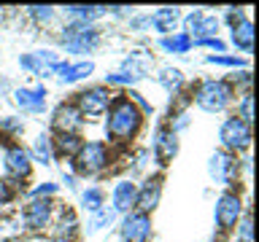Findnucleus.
Listing matches in <instances>:
<instances>
[{"label":"nucleus","mask_w":259,"mask_h":242,"mask_svg":"<svg viewBox=\"0 0 259 242\" xmlns=\"http://www.w3.org/2000/svg\"><path fill=\"white\" fill-rule=\"evenodd\" d=\"M22 65L35 73H52V70H60V65H57V56L52 51H40V54H30V56H22Z\"/></svg>","instance_id":"nucleus-8"},{"label":"nucleus","mask_w":259,"mask_h":242,"mask_svg":"<svg viewBox=\"0 0 259 242\" xmlns=\"http://www.w3.org/2000/svg\"><path fill=\"white\" fill-rule=\"evenodd\" d=\"M108 102H111V97H108L105 89H92V92H84V94H81V100H78L81 110H84L87 116H100V113H105V110H108Z\"/></svg>","instance_id":"nucleus-6"},{"label":"nucleus","mask_w":259,"mask_h":242,"mask_svg":"<svg viewBox=\"0 0 259 242\" xmlns=\"http://www.w3.org/2000/svg\"><path fill=\"white\" fill-rule=\"evenodd\" d=\"M35 156L40 161H49V140L46 137H38V143H35Z\"/></svg>","instance_id":"nucleus-29"},{"label":"nucleus","mask_w":259,"mask_h":242,"mask_svg":"<svg viewBox=\"0 0 259 242\" xmlns=\"http://www.w3.org/2000/svg\"><path fill=\"white\" fill-rule=\"evenodd\" d=\"M81 113H78V108H73V105H62L60 110H57V118H54V127L60 129L62 135H70L73 129H78V124H81Z\"/></svg>","instance_id":"nucleus-11"},{"label":"nucleus","mask_w":259,"mask_h":242,"mask_svg":"<svg viewBox=\"0 0 259 242\" xmlns=\"http://www.w3.org/2000/svg\"><path fill=\"white\" fill-rule=\"evenodd\" d=\"M154 27H157L159 32H170L176 27V22H178V8H162V11L154 14Z\"/></svg>","instance_id":"nucleus-18"},{"label":"nucleus","mask_w":259,"mask_h":242,"mask_svg":"<svg viewBox=\"0 0 259 242\" xmlns=\"http://www.w3.org/2000/svg\"><path fill=\"white\" fill-rule=\"evenodd\" d=\"M54 191V186L52 183H46V186H38V189H35V197H40V194H52Z\"/></svg>","instance_id":"nucleus-34"},{"label":"nucleus","mask_w":259,"mask_h":242,"mask_svg":"<svg viewBox=\"0 0 259 242\" xmlns=\"http://www.w3.org/2000/svg\"><path fill=\"white\" fill-rule=\"evenodd\" d=\"M105 161H108V156H105L103 143H87V145H81L78 153H76V167L81 172H97Z\"/></svg>","instance_id":"nucleus-3"},{"label":"nucleus","mask_w":259,"mask_h":242,"mask_svg":"<svg viewBox=\"0 0 259 242\" xmlns=\"http://www.w3.org/2000/svg\"><path fill=\"white\" fill-rule=\"evenodd\" d=\"M124 68L130 70L127 76L138 81V78H143L146 73H149V68H151V56L143 54V51H135V54H130V59L124 62Z\"/></svg>","instance_id":"nucleus-14"},{"label":"nucleus","mask_w":259,"mask_h":242,"mask_svg":"<svg viewBox=\"0 0 259 242\" xmlns=\"http://www.w3.org/2000/svg\"><path fill=\"white\" fill-rule=\"evenodd\" d=\"M149 231H151V223H149V218H146L143 213L130 215L124 221V237L130 242H146L149 239Z\"/></svg>","instance_id":"nucleus-7"},{"label":"nucleus","mask_w":259,"mask_h":242,"mask_svg":"<svg viewBox=\"0 0 259 242\" xmlns=\"http://www.w3.org/2000/svg\"><path fill=\"white\" fill-rule=\"evenodd\" d=\"M162 84H165L167 89H176L178 84H181V73L178 70H165L162 73Z\"/></svg>","instance_id":"nucleus-28"},{"label":"nucleus","mask_w":259,"mask_h":242,"mask_svg":"<svg viewBox=\"0 0 259 242\" xmlns=\"http://www.w3.org/2000/svg\"><path fill=\"white\" fill-rule=\"evenodd\" d=\"M238 215H240V199L235 197V194H224L216 205V223L222 226V229H230V226L238 221Z\"/></svg>","instance_id":"nucleus-5"},{"label":"nucleus","mask_w":259,"mask_h":242,"mask_svg":"<svg viewBox=\"0 0 259 242\" xmlns=\"http://www.w3.org/2000/svg\"><path fill=\"white\" fill-rule=\"evenodd\" d=\"M78 148H81V143H78L76 135H62L60 137V151L62 153H78Z\"/></svg>","instance_id":"nucleus-24"},{"label":"nucleus","mask_w":259,"mask_h":242,"mask_svg":"<svg viewBox=\"0 0 259 242\" xmlns=\"http://www.w3.org/2000/svg\"><path fill=\"white\" fill-rule=\"evenodd\" d=\"M222 140H224L227 148H246L248 140H251L248 124H246V121H240L238 116L227 118L224 127H222Z\"/></svg>","instance_id":"nucleus-4"},{"label":"nucleus","mask_w":259,"mask_h":242,"mask_svg":"<svg viewBox=\"0 0 259 242\" xmlns=\"http://www.w3.org/2000/svg\"><path fill=\"white\" fill-rule=\"evenodd\" d=\"M232 167V159L224 156V153H216L213 159H210V175L216 177V180H227V172H230Z\"/></svg>","instance_id":"nucleus-21"},{"label":"nucleus","mask_w":259,"mask_h":242,"mask_svg":"<svg viewBox=\"0 0 259 242\" xmlns=\"http://www.w3.org/2000/svg\"><path fill=\"white\" fill-rule=\"evenodd\" d=\"M138 124H141V113H138V108H135L130 100H119L116 105H113L111 118H108V132H111V137L124 140V137H130V135L138 129Z\"/></svg>","instance_id":"nucleus-1"},{"label":"nucleus","mask_w":259,"mask_h":242,"mask_svg":"<svg viewBox=\"0 0 259 242\" xmlns=\"http://www.w3.org/2000/svg\"><path fill=\"white\" fill-rule=\"evenodd\" d=\"M186 27L192 32H197V35H213L219 30V22L216 16H202V14H192L189 19H186Z\"/></svg>","instance_id":"nucleus-13"},{"label":"nucleus","mask_w":259,"mask_h":242,"mask_svg":"<svg viewBox=\"0 0 259 242\" xmlns=\"http://www.w3.org/2000/svg\"><path fill=\"white\" fill-rule=\"evenodd\" d=\"M24 218H27V226L30 229H40L46 221H49V202L44 199H35V202H30L27 210H24Z\"/></svg>","instance_id":"nucleus-12"},{"label":"nucleus","mask_w":259,"mask_h":242,"mask_svg":"<svg viewBox=\"0 0 259 242\" xmlns=\"http://www.w3.org/2000/svg\"><path fill=\"white\" fill-rule=\"evenodd\" d=\"M113 221V210H100L92 221H89V229H103V226H108Z\"/></svg>","instance_id":"nucleus-25"},{"label":"nucleus","mask_w":259,"mask_h":242,"mask_svg":"<svg viewBox=\"0 0 259 242\" xmlns=\"http://www.w3.org/2000/svg\"><path fill=\"white\" fill-rule=\"evenodd\" d=\"M30 11L35 14V19H40V22H49V19H52V8H49V6H44V8H40V6H32Z\"/></svg>","instance_id":"nucleus-30"},{"label":"nucleus","mask_w":259,"mask_h":242,"mask_svg":"<svg viewBox=\"0 0 259 242\" xmlns=\"http://www.w3.org/2000/svg\"><path fill=\"white\" fill-rule=\"evenodd\" d=\"M68 11L81 16V19H95V16H100L103 11H108V8L105 6H73V8H68Z\"/></svg>","instance_id":"nucleus-22"},{"label":"nucleus","mask_w":259,"mask_h":242,"mask_svg":"<svg viewBox=\"0 0 259 242\" xmlns=\"http://www.w3.org/2000/svg\"><path fill=\"white\" fill-rule=\"evenodd\" d=\"M135 202V186L133 183H119L116 191H113V205L116 210H127Z\"/></svg>","instance_id":"nucleus-20"},{"label":"nucleus","mask_w":259,"mask_h":242,"mask_svg":"<svg viewBox=\"0 0 259 242\" xmlns=\"http://www.w3.org/2000/svg\"><path fill=\"white\" fill-rule=\"evenodd\" d=\"M6 169H8V175H14V177H24L30 172V156H27V151H22V148H11L6 153Z\"/></svg>","instance_id":"nucleus-10"},{"label":"nucleus","mask_w":259,"mask_h":242,"mask_svg":"<svg viewBox=\"0 0 259 242\" xmlns=\"http://www.w3.org/2000/svg\"><path fill=\"white\" fill-rule=\"evenodd\" d=\"M176 153V137L173 132H162L159 140H157V159L162 161V164H167L170 159H173Z\"/></svg>","instance_id":"nucleus-19"},{"label":"nucleus","mask_w":259,"mask_h":242,"mask_svg":"<svg viewBox=\"0 0 259 242\" xmlns=\"http://www.w3.org/2000/svg\"><path fill=\"white\" fill-rule=\"evenodd\" d=\"M251 118H254V97L246 94V97H243V102H240V121H246V124H248Z\"/></svg>","instance_id":"nucleus-26"},{"label":"nucleus","mask_w":259,"mask_h":242,"mask_svg":"<svg viewBox=\"0 0 259 242\" xmlns=\"http://www.w3.org/2000/svg\"><path fill=\"white\" fill-rule=\"evenodd\" d=\"M210 65H240L238 56H208Z\"/></svg>","instance_id":"nucleus-31"},{"label":"nucleus","mask_w":259,"mask_h":242,"mask_svg":"<svg viewBox=\"0 0 259 242\" xmlns=\"http://www.w3.org/2000/svg\"><path fill=\"white\" fill-rule=\"evenodd\" d=\"M95 70L92 62H78V65H60V78L62 81H78L89 76V73Z\"/></svg>","instance_id":"nucleus-17"},{"label":"nucleus","mask_w":259,"mask_h":242,"mask_svg":"<svg viewBox=\"0 0 259 242\" xmlns=\"http://www.w3.org/2000/svg\"><path fill=\"white\" fill-rule=\"evenodd\" d=\"M197 46H213V48H219V51L224 48V43H222L219 38H200V40H197Z\"/></svg>","instance_id":"nucleus-32"},{"label":"nucleus","mask_w":259,"mask_h":242,"mask_svg":"<svg viewBox=\"0 0 259 242\" xmlns=\"http://www.w3.org/2000/svg\"><path fill=\"white\" fill-rule=\"evenodd\" d=\"M162 46H165L167 51H186V48L192 46V40H189V35H176V38H165Z\"/></svg>","instance_id":"nucleus-23"},{"label":"nucleus","mask_w":259,"mask_h":242,"mask_svg":"<svg viewBox=\"0 0 259 242\" xmlns=\"http://www.w3.org/2000/svg\"><path fill=\"white\" fill-rule=\"evenodd\" d=\"M240 234H243V242H251V215H246V221L240 226Z\"/></svg>","instance_id":"nucleus-33"},{"label":"nucleus","mask_w":259,"mask_h":242,"mask_svg":"<svg viewBox=\"0 0 259 242\" xmlns=\"http://www.w3.org/2000/svg\"><path fill=\"white\" fill-rule=\"evenodd\" d=\"M16 102H19L24 110H32V113L44 110L46 89L44 86H38V89H19V92H16Z\"/></svg>","instance_id":"nucleus-9"},{"label":"nucleus","mask_w":259,"mask_h":242,"mask_svg":"<svg viewBox=\"0 0 259 242\" xmlns=\"http://www.w3.org/2000/svg\"><path fill=\"white\" fill-rule=\"evenodd\" d=\"M230 100V86L224 81H208L197 92V105L202 110H222Z\"/></svg>","instance_id":"nucleus-2"},{"label":"nucleus","mask_w":259,"mask_h":242,"mask_svg":"<svg viewBox=\"0 0 259 242\" xmlns=\"http://www.w3.org/2000/svg\"><path fill=\"white\" fill-rule=\"evenodd\" d=\"M232 40H235V46L243 48V51H251V48H254V24H251L248 19H243L238 27H235Z\"/></svg>","instance_id":"nucleus-16"},{"label":"nucleus","mask_w":259,"mask_h":242,"mask_svg":"<svg viewBox=\"0 0 259 242\" xmlns=\"http://www.w3.org/2000/svg\"><path fill=\"white\" fill-rule=\"evenodd\" d=\"M100 202H103V194L97 191V189H89V191L84 194V205H87L89 210H100Z\"/></svg>","instance_id":"nucleus-27"},{"label":"nucleus","mask_w":259,"mask_h":242,"mask_svg":"<svg viewBox=\"0 0 259 242\" xmlns=\"http://www.w3.org/2000/svg\"><path fill=\"white\" fill-rule=\"evenodd\" d=\"M54 242H70V239H62V237H57V239H54Z\"/></svg>","instance_id":"nucleus-36"},{"label":"nucleus","mask_w":259,"mask_h":242,"mask_svg":"<svg viewBox=\"0 0 259 242\" xmlns=\"http://www.w3.org/2000/svg\"><path fill=\"white\" fill-rule=\"evenodd\" d=\"M159 191H162V186H159V180H151V183H146L143 186V191L135 197V202H138V207L143 210H151V207H157V202H159Z\"/></svg>","instance_id":"nucleus-15"},{"label":"nucleus","mask_w":259,"mask_h":242,"mask_svg":"<svg viewBox=\"0 0 259 242\" xmlns=\"http://www.w3.org/2000/svg\"><path fill=\"white\" fill-rule=\"evenodd\" d=\"M8 197H11V191H8V189H6V186H3V183H0V202H6Z\"/></svg>","instance_id":"nucleus-35"}]
</instances>
